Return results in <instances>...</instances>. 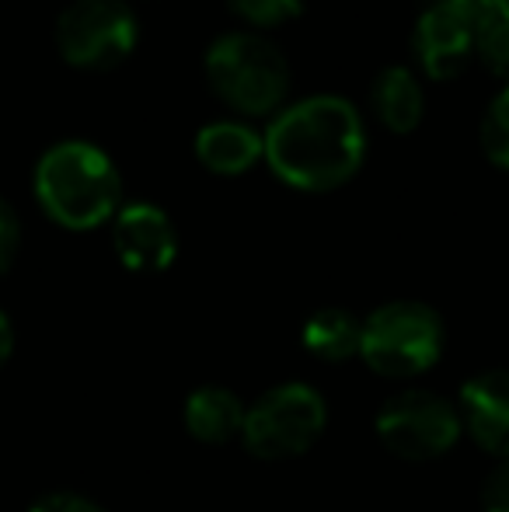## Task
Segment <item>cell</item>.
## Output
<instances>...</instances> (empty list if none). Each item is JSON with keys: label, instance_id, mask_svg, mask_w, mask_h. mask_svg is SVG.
I'll return each mask as SVG.
<instances>
[{"label": "cell", "instance_id": "21", "mask_svg": "<svg viewBox=\"0 0 509 512\" xmlns=\"http://www.w3.org/2000/svg\"><path fill=\"white\" fill-rule=\"evenodd\" d=\"M443 4L457 7V11H464L468 18L482 21V18H489V14H496V11H503V7H509V0H443Z\"/></svg>", "mask_w": 509, "mask_h": 512}, {"label": "cell", "instance_id": "3", "mask_svg": "<svg viewBox=\"0 0 509 512\" xmlns=\"http://www.w3.org/2000/svg\"><path fill=\"white\" fill-rule=\"evenodd\" d=\"M206 84L241 115H279L290 95V63L262 35L231 32L206 53Z\"/></svg>", "mask_w": 509, "mask_h": 512}, {"label": "cell", "instance_id": "15", "mask_svg": "<svg viewBox=\"0 0 509 512\" xmlns=\"http://www.w3.org/2000/svg\"><path fill=\"white\" fill-rule=\"evenodd\" d=\"M475 53L485 60V67L509 84V7L478 21Z\"/></svg>", "mask_w": 509, "mask_h": 512}, {"label": "cell", "instance_id": "7", "mask_svg": "<svg viewBox=\"0 0 509 512\" xmlns=\"http://www.w3.org/2000/svg\"><path fill=\"white\" fill-rule=\"evenodd\" d=\"M140 42V25L126 0H70L56 18V49L70 67L112 70Z\"/></svg>", "mask_w": 509, "mask_h": 512}, {"label": "cell", "instance_id": "13", "mask_svg": "<svg viewBox=\"0 0 509 512\" xmlns=\"http://www.w3.org/2000/svg\"><path fill=\"white\" fill-rule=\"evenodd\" d=\"M370 102H374L377 119L398 136L412 133L426 115L422 84L408 67H384L370 88Z\"/></svg>", "mask_w": 509, "mask_h": 512}, {"label": "cell", "instance_id": "9", "mask_svg": "<svg viewBox=\"0 0 509 512\" xmlns=\"http://www.w3.org/2000/svg\"><path fill=\"white\" fill-rule=\"evenodd\" d=\"M112 248L129 272L154 276L178 258V230L154 203H126L112 216Z\"/></svg>", "mask_w": 509, "mask_h": 512}, {"label": "cell", "instance_id": "11", "mask_svg": "<svg viewBox=\"0 0 509 512\" xmlns=\"http://www.w3.org/2000/svg\"><path fill=\"white\" fill-rule=\"evenodd\" d=\"M265 154L262 133L248 122H210L196 133V157L213 175H245Z\"/></svg>", "mask_w": 509, "mask_h": 512}, {"label": "cell", "instance_id": "18", "mask_svg": "<svg viewBox=\"0 0 509 512\" xmlns=\"http://www.w3.org/2000/svg\"><path fill=\"white\" fill-rule=\"evenodd\" d=\"M18 244H21V220L11 203L0 199V276L11 269L14 255H18Z\"/></svg>", "mask_w": 509, "mask_h": 512}, {"label": "cell", "instance_id": "1", "mask_svg": "<svg viewBox=\"0 0 509 512\" xmlns=\"http://www.w3.org/2000/svg\"><path fill=\"white\" fill-rule=\"evenodd\" d=\"M265 164L279 182L300 192H332L360 171L367 126L353 102L314 95L286 105L262 133Z\"/></svg>", "mask_w": 509, "mask_h": 512}, {"label": "cell", "instance_id": "17", "mask_svg": "<svg viewBox=\"0 0 509 512\" xmlns=\"http://www.w3.org/2000/svg\"><path fill=\"white\" fill-rule=\"evenodd\" d=\"M227 7L255 28H276L304 14L300 0H227Z\"/></svg>", "mask_w": 509, "mask_h": 512}, {"label": "cell", "instance_id": "22", "mask_svg": "<svg viewBox=\"0 0 509 512\" xmlns=\"http://www.w3.org/2000/svg\"><path fill=\"white\" fill-rule=\"evenodd\" d=\"M11 352H14V328H11V321H7L4 310H0V366L11 359Z\"/></svg>", "mask_w": 509, "mask_h": 512}, {"label": "cell", "instance_id": "2", "mask_svg": "<svg viewBox=\"0 0 509 512\" xmlns=\"http://www.w3.org/2000/svg\"><path fill=\"white\" fill-rule=\"evenodd\" d=\"M35 203L67 230H95L112 223L123 206V178L112 157L88 140L53 143L32 175Z\"/></svg>", "mask_w": 509, "mask_h": 512}, {"label": "cell", "instance_id": "5", "mask_svg": "<svg viewBox=\"0 0 509 512\" xmlns=\"http://www.w3.org/2000/svg\"><path fill=\"white\" fill-rule=\"evenodd\" d=\"M328 425V405L311 384H276L245 408L241 443L258 460H290L307 453Z\"/></svg>", "mask_w": 509, "mask_h": 512}, {"label": "cell", "instance_id": "12", "mask_svg": "<svg viewBox=\"0 0 509 512\" xmlns=\"http://www.w3.org/2000/svg\"><path fill=\"white\" fill-rule=\"evenodd\" d=\"M245 401L231 391V387L220 384H206L196 387L185 401V429H189L192 439L199 443H231V439H241V429H245Z\"/></svg>", "mask_w": 509, "mask_h": 512}, {"label": "cell", "instance_id": "4", "mask_svg": "<svg viewBox=\"0 0 509 512\" xmlns=\"http://www.w3.org/2000/svg\"><path fill=\"white\" fill-rule=\"evenodd\" d=\"M443 342L447 331L433 307L419 300H391L363 321L360 359L381 377L412 380L440 363Z\"/></svg>", "mask_w": 509, "mask_h": 512}, {"label": "cell", "instance_id": "8", "mask_svg": "<svg viewBox=\"0 0 509 512\" xmlns=\"http://www.w3.org/2000/svg\"><path fill=\"white\" fill-rule=\"evenodd\" d=\"M475 32L478 21L457 11V7L443 4V0L426 7L415 21L412 35V49L422 74L433 77V81H454L475 56Z\"/></svg>", "mask_w": 509, "mask_h": 512}, {"label": "cell", "instance_id": "10", "mask_svg": "<svg viewBox=\"0 0 509 512\" xmlns=\"http://www.w3.org/2000/svg\"><path fill=\"white\" fill-rule=\"evenodd\" d=\"M464 432L492 457H509V370H482L464 380L457 398Z\"/></svg>", "mask_w": 509, "mask_h": 512}, {"label": "cell", "instance_id": "14", "mask_svg": "<svg viewBox=\"0 0 509 512\" xmlns=\"http://www.w3.org/2000/svg\"><path fill=\"white\" fill-rule=\"evenodd\" d=\"M304 349L314 359L325 363H342V359L360 356V338H363V321L356 314L342 307H325L314 310L304 324Z\"/></svg>", "mask_w": 509, "mask_h": 512}, {"label": "cell", "instance_id": "20", "mask_svg": "<svg viewBox=\"0 0 509 512\" xmlns=\"http://www.w3.org/2000/svg\"><path fill=\"white\" fill-rule=\"evenodd\" d=\"M28 512H105V509L77 492H49L39 502H32Z\"/></svg>", "mask_w": 509, "mask_h": 512}, {"label": "cell", "instance_id": "19", "mask_svg": "<svg viewBox=\"0 0 509 512\" xmlns=\"http://www.w3.org/2000/svg\"><path fill=\"white\" fill-rule=\"evenodd\" d=\"M482 509L485 512H509V457L499 460L489 471L482 488Z\"/></svg>", "mask_w": 509, "mask_h": 512}, {"label": "cell", "instance_id": "16", "mask_svg": "<svg viewBox=\"0 0 509 512\" xmlns=\"http://www.w3.org/2000/svg\"><path fill=\"white\" fill-rule=\"evenodd\" d=\"M482 150L496 168L509 171V84L499 91L482 119Z\"/></svg>", "mask_w": 509, "mask_h": 512}, {"label": "cell", "instance_id": "6", "mask_svg": "<svg viewBox=\"0 0 509 512\" xmlns=\"http://www.w3.org/2000/svg\"><path fill=\"white\" fill-rule=\"evenodd\" d=\"M374 429L381 443L394 457L426 464L443 453H450L461 439V411L450 398L436 391H401L384 401L374 418Z\"/></svg>", "mask_w": 509, "mask_h": 512}]
</instances>
